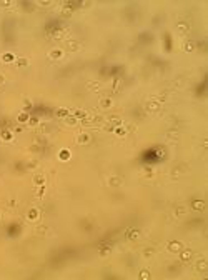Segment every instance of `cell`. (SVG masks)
Masks as SVG:
<instances>
[{
    "label": "cell",
    "instance_id": "1",
    "mask_svg": "<svg viewBox=\"0 0 208 280\" xmlns=\"http://www.w3.org/2000/svg\"><path fill=\"white\" fill-rule=\"evenodd\" d=\"M182 249H183L182 242H178V240H172V242H168V250H170V252H180Z\"/></svg>",
    "mask_w": 208,
    "mask_h": 280
},
{
    "label": "cell",
    "instance_id": "2",
    "mask_svg": "<svg viewBox=\"0 0 208 280\" xmlns=\"http://www.w3.org/2000/svg\"><path fill=\"white\" fill-rule=\"evenodd\" d=\"M195 269H197V272H200V274H205L208 270V262L207 260H198L197 265H195Z\"/></svg>",
    "mask_w": 208,
    "mask_h": 280
},
{
    "label": "cell",
    "instance_id": "3",
    "mask_svg": "<svg viewBox=\"0 0 208 280\" xmlns=\"http://www.w3.org/2000/svg\"><path fill=\"white\" fill-rule=\"evenodd\" d=\"M146 110H148V112H158V110H160V105H158V102H155V100H150V102H146Z\"/></svg>",
    "mask_w": 208,
    "mask_h": 280
},
{
    "label": "cell",
    "instance_id": "4",
    "mask_svg": "<svg viewBox=\"0 0 208 280\" xmlns=\"http://www.w3.org/2000/svg\"><path fill=\"white\" fill-rule=\"evenodd\" d=\"M177 28L180 33H188L190 32V25H188L187 22H178L177 23Z\"/></svg>",
    "mask_w": 208,
    "mask_h": 280
},
{
    "label": "cell",
    "instance_id": "5",
    "mask_svg": "<svg viewBox=\"0 0 208 280\" xmlns=\"http://www.w3.org/2000/svg\"><path fill=\"white\" fill-rule=\"evenodd\" d=\"M77 142L80 144V145H87V144L90 142V135L88 134H80L77 137Z\"/></svg>",
    "mask_w": 208,
    "mask_h": 280
},
{
    "label": "cell",
    "instance_id": "6",
    "mask_svg": "<svg viewBox=\"0 0 208 280\" xmlns=\"http://www.w3.org/2000/svg\"><path fill=\"white\" fill-rule=\"evenodd\" d=\"M192 207H193V210L202 212V210H205V202H203V200H193V202H192Z\"/></svg>",
    "mask_w": 208,
    "mask_h": 280
},
{
    "label": "cell",
    "instance_id": "7",
    "mask_svg": "<svg viewBox=\"0 0 208 280\" xmlns=\"http://www.w3.org/2000/svg\"><path fill=\"white\" fill-rule=\"evenodd\" d=\"M27 218H28V220H32V222L38 220V210H37V208H30V210H28V213H27Z\"/></svg>",
    "mask_w": 208,
    "mask_h": 280
},
{
    "label": "cell",
    "instance_id": "8",
    "mask_svg": "<svg viewBox=\"0 0 208 280\" xmlns=\"http://www.w3.org/2000/svg\"><path fill=\"white\" fill-rule=\"evenodd\" d=\"M180 259L183 260V262H188V260L192 259V250H180Z\"/></svg>",
    "mask_w": 208,
    "mask_h": 280
},
{
    "label": "cell",
    "instance_id": "9",
    "mask_svg": "<svg viewBox=\"0 0 208 280\" xmlns=\"http://www.w3.org/2000/svg\"><path fill=\"white\" fill-rule=\"evenodd\" d=\"M112 105H113V102H112L110 97H105V99L100 100V107H102V109H110Z\"/></svg>",
    "mask_w": 208,
    "mask_h": 280
},
{
    "label": "cell",
    "instance_id": "10",
    "mask_svg": "<svg viewBox=\"0 0 208 280\" xmlns=\"http://www.w3.org/2000/svg\"><path fill=\"white\" fill-rule=\"evenodd\" d=\"M70 150H67V149H63V150H60L58 152V158H60V160H68V158H70Z\"/></svg>",
    "mask_w": 208,
    "mask_h": 280
},
{
    "label": "cell",
    "instance_id": "11",
    "mask_svg": "<svg viewBox=\"0 0 208 280\" xmlns=\"http://www.w3.org/2000/svg\"><path fill=\"white\" fill-rule=\"evenodd\" d=\"M127 237H128V239H132V240H137L138 237H140V230H137V228H133V230H128Z\"/></svg>",
    "mask_w": 208,
    "mask_h": 280
},
{
    "label": "cell",
    "instance_id": "12",
    "mask_svg": "<svg viewBox=\"0 0 208 280\" xmlns=\"http://www.w3.org/2000/svg\"><path fill=\"white\" fill-rule=\"evenodd\" d=\"M108 122H110V125H112V127H120V125H122V119H120V117H110L108 119Z\"/></svg>",
    "mask_w": 208,
    "mask_h": 280
},
{
    "label": "cell",
    "instance_id": "13",
    "mask_svg": "<svg viewBox=\"0 0 208 280\" xmlns=\"http://www.w3.org/2000/svg\"><path fill=\"white\" fill-rule=\"evenodd\" d=\"M178 137H180L178 130H168V132H166V139L168 140H177Z\"/></svg>",
    "mask_w": 208,
    "mask_h": 280
},
{
    "label": "cell",
    "instance_id": "14",
    "mask_svg": "<svg viewBox=\"0 0 208 280\" xmlns=\"http://www.w3.org/2000/svg\"><path fill=\"white\" fill-rule=\"evenodd\" d=\"M78 42H73V40H70V42H67V48L70 50V52H75V50H78Z\"/></svg>",
    "mask_w": 208,
    "mask_h": 280
},
{
    "label": "cell",
    "instance_id": "15",
    "mask_svg": "<svg viewBox=\"0 0 208 280\" xmlns=\"http://www.w3.org/2000/svg\"><path fill=\"white\" fill-rule=\"evenodd\" d=\"M73 117H75V119H85V117H87V112L82 110V109H77L73 112Z\"/></svg>",
    "mask_w": 208,
    "mask_h": 280
},
{
    "label": "cell",
    "instance_id": "16",
    "mask_svg": "<svg viewBox=\"0 0 208 280\" xmlns=\"http://www.w3.org/2000/svg\"><path fill=\"white\" fill-rule=\"evenodd\" d=\"M68 114H70V110H68V109H57V112H55L57 117H63V119L68 117Z\"/></svg>",
    "mask_w": 208,
    "mask_h": 280
},
{
    "label": "cell",
    "instance_id": "17",
    "mask_svg": "<svg viewBox=\"0 0 208 280\" xmlns=\"http://www.w3.org/2000/svg\"><path fill=\"white\" fill-rule=\"evenodd\" d=\"M0 137H2V140H5V142H10L12 140V134L8 130H2V132H0Z\"/></svg>",
    "mask_w": 208,
    "mask_h": 280
},
{
    "label": "cell",
    "instance_id": "18",
    "mask_svg": "<svg viewBox=\"0 0 208 280\" xmlns=\"http://www.w3.org/2000/svg\"><path fill=\"white\" fill-rule=\"evenodd\" d=\"M108 183H110L112 187H118L120 183H122V178H120V177H110Z\"/></svg>",
    "mask_w": 208,
    "mask_h": 280
},
{
    "label": "cell",
    "instance_id": "19",
    "mask_svg": "<svg viewBox=\"0 0 208 280\" xmlns=\"http://www.w3.org/2000/svg\"><path fill=\"white\" fill-rule=\"evenodd\" d=\"M60 57H62V50L55 48V50H52V52H50V58H52V60H58Z\"/></svg>",
    "mask_w": 208,
    "mask_h": 280
},
{
    "label": "cell",
    "instance_id": "20",
    "mask_svg": "<svg viewBox=\"0 0 208 280\" xmlns=\"http://www.w3.org/2000/svg\"><path fill=\"white\" fill-rule=\"evenodd\" d=\"M183 48H185V52H193L195 50V42H185V45H183Z\"/></svg>",
    "mask_w": 208,
    "mask_h": 280
},
{
    "label": "cell",
    "instance_id": "21",
    "mask_svg": "<svg viewBox=\"0 0 208 280\" xmlns=\"http://www.w3.org/2000/svg\"><path fill=\"white\" fill-rule=\"evenodd\" d=\"M2 60H4L5 63H10V62H13V60H15V57H13L12 53H4V55H2Z\"/></svg>",
    "mask_w": 208,
    "mask_h": 280
},
{
    "label": "cell",
    "instance_id": "22",
    "mask_svg": "<svg viewBox=\"0 0 208 280\" xmlns=\"http://www.w3.org/2000/svg\"><path fill=\"white\" fill-rule=\"evenodd\" d=\"M33 182H35L37 185H43V183H45V177H43V175H35Z\"/></svg>",
    "mask_w": 208,
    "mask_h": 280
},
{
    "label": "cell",
    "instance_id": "23",
    "mask_svg": "<svg viewBox=\"0 0 208 280\" xmlns=\"http://www.w3.org/2000/svg\"><path fill=\"white\" fill-rule=\"evenodd\" d=\"M65 122H67L68 125H77V119H75L73 115H68V117H65Z\"/></svg>",
    "mask_w": 208,
    "mask_h": 280
},
{
    "label": "cell",
    "instance_id": "24",
    "mask_svg": "<svg viewBox=\"0 0 208 280\" xmlns=\"http://www.w3.org/2000/svg\"><path fill=\"white\" fill-rule=\"evenodd\" d=\"M17 65L18 67H27L28 65V58H17Z\"/></svg>",
    "mask_w": 208,
    "mask_h": 280
},
{
    "label": "cell",
    "instance_id": "25",
    "mask_svg": "<svg viewBox=\"0 0 208 280\" xmlns=\"http://www.w3.org/2000/svg\"><path fill=\"white\" fill-rule=\"evenodd\" d=\"M28 119H30V115H28V114H25V112L18 115V122H22V124H23V122H28Z\"/></svg>",
    "mask_w": 208,
    "mask_h": 280
},
{
    "label": "cell",
    "instance_id": "26",
    "mask_svg": "<svg viewBox=\"0 0 208 280\" xmlns=\"http://www.w3.org/2000/svg\"><path fill=\"white\" fill-rule=\"evenodd\" d=\"M140 279L148 280V279H150V272H148V270H141V272H140Z\"/></svg>",
    "mask_w": 208,
    "mask_h": 280
},
{
    "label": "cell",
    "instance_id": "27",
    "mask_svg": "<svg viewBox=\"0 0 208 280\" xmlns=\"http://www.w3.org/2000/svg\"><path fill=\"white\" fill-rule=\"evenodd\" d=\"M153 254H155V250H153V249H145V250H143V257H146V259L151 257Z\"/></svg>",
    "mask_w": 208,
    "mask_h": 280
},
{
    "label": "cell",
    "instance_id": "28",
    "mask_svg": "<svg viewBox=\"0 0 208 280\" xmlns=\"http://www.w3.org/2000/svg\"><path fill=\"white\" fill-rule=\"evenodd\" d=\"M87 87H88L90 90H97V88L100 87V83H97V82H88V83H87Z\"/></svg>",
    "mask_w": 208,
    "mask_h": 280
},
{
    "label": "cell",
    "instance_id": "29",
    "mask_svg": "<svg viewBox=\"0 0 208 280\" xmlns=\"http://www.w3.org/2000/svg\"><path fill=\"white\" fill-rule=\"evenodd\" d=\"M185 212H187V208L185 207H177L175 208V215H183Z\"/></svg>",
    "mask_w": 208,
    "mask_h": 280
},
{
    "label": "cell",
    "instance_id": "30",
    "mask_svg": "<svg viewBox=\"0 0 208 280\" xmlns=\"http://www.w3.org/2000/svg\"><path fill=\"white\" fill-rule=\"evenodd\" d=\"M115 134H117V135H125V134H127V130H125V129H120V127H115Z\"/></svg>",
    "mask_w": 208,
    "mask_h": 280
},
{
    "label": "cell",
    "instance_id": "31",
    "mask_svg": "<svg viewBox=\"0 0 208 280\" xmlns=\"http://www.w3.org/2000/svg\"><path fill=\"white\" fill-rule=\"evenodd\" d=\"M28 124H30V125H37V124H38V119H37V117H30V119H28Z\"/></svg>",
    "mask_w": 208,
    "mask_h": 280
},
{
    "label": "cell",
    "instance_id": "32",
    "mask_svg": "<svg viewBox=\"0 0 208 280\" xmlns=\"http://www.w3.org/2000/svg\"><path fill=\"white\" fill-rule=\"evenodd\" d=\"M120 83H122L120 80H115L113 82V90H120Z\"/></svg>",
    "mask_w": 208,
    "mask_h": 280
},
{
    "label": "cell",
    "instance_id": "33",
    "mask_svg": "<svg viewBox=\"0 0 208 280\" xmlns=\"http://www.w3.org/2000/svg\"><path fill=\"white\" fill-rule=\"evenodd\" d=\"M110 254V249H108V247H107V249H102V250H100V255H108Z\"/></svg>",
    "mask_w": 208,
    "mask_h": 280
},
{
    "label": "cell",
    "instance_id": "34",
    "mask_svg": "<svg viewBox=\"0 0 208 280\" xmlns=\"http://www.w3.org/2000/svg\"><path fill=\"white\" fill-rule=\"evenodd\" d=\"M43 192H45V188H43V185H42L40 188H38V193H37V195H38V197H42V195H43Z\"/></svg>",
    "mask_w": 208,
    "mask_h": 280
},
{
    "label": "cell",
    "instance_id": "35",
    "mask_svg": "<svg viewBox=\"0 0 208 280\" xmlns=\"http://www.w3.org/2000/svg\"><path fill=\"white\" fill-rule=\"evenodd\" d=\"M30 107H32V104L28 102V100H25V109H30Z\"/></svg>",
    "mask_w": 208,
    "mask_h": 280
},
{
    "label": "cell",
    "instance_id": "36",
    "mask_svg": "<svg viewBox=\"0 0 208 280\" xmlns=\"http://www.w3.org/2000/svg\"><path fill=\"white\" fill-rule=\"evenodd\" d=\"M4 82H5V78H4V75H0V85H2Z\"/></svg>",
    "mask_w": 208,
    "mask_h": 280
}]
</instances>
